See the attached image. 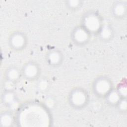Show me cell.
Wrapping results in <instances>:
<instances>
[{"label":"cell","instance_id":"1","mask_svg":"<svg viewBox=\"0 0 127 127\" xmlns=\"http://www.w3.org/2000/svg\"><path fill=\"white\" fill-rule=\"evenodd\" d=\"M104 23L101 14L95 10L90 9L86 11L82 15L80 25L92 35L97 36Z\"/></svg>","mask_w":127,"mask_h":127},{"label":"cell","instance_id":"2","mask_svg":"<svg viewBox=\"0 0 127 127\" xmlns=\"http://www.w3.org/2000/svg\"><path fill=\"white\" fill-rule=\"evenodd\" d=\"M67 102L71 108L76 110H81L88 106L90 102L88 92L81 87H75L69 92Z\"/></svg>","mask_w":127,"mask_h":127},{"label":"cell","instance_id":"3","mask_svg":"<svg viewBox=\"0 0 127 127\" xmlns=\"http://www.w3.org/2000/svg\"><path fill=\"white\" fill-rule=\"evenodd\" d=\"M114 88L112 79L106 75H101L96 77L91 85L93 94L100 99H104Z\"/></svg>","mask_w":127,"mask_h":127},{"label":"cell","instance_id":"4","mask_svg":"<svg viewBox=\"0 0 127 127\" xmlns=\"http://www.w3.org/2000/svg\"><path fill=\"white\" fill-rule=\"evenodd\" d=\"M7 43L9 48L15 52H20L24 50L28 45L27 34L21 30H15L8 36Z\"/></svg>","mask_w":127,"mask_h":127},{"label":"cell","instance_id":"5","mask_svg":"<svg viewBox=\"0 0 127 127\" xmlns=\"http://www.w3.org/2000/svg\"><path fill=\"white\" fill-rule=\"evenodd\" d=\"M22 77L28 81L37 80L41 76L42 68L36 61L29 60L25 63L21 68Z\"/></svg>","mask_w":127,"mask_h":127},{"label":"cell","instance_id":"6","mask_svg":"<svg viewBox=\"0 0 127 127\" xmlns=\"http://www.w3.org/2000/svg\"><path fill=\"white\" fill-rule=\"evenodd\" d=\"M92 35L83 26L79 25L74 27L70 32V38L73 43L78 47H83L89 43Z\"/></svg>","mask_w":127,"mask_h":127},{"label":"cell","instance_id":"7","mask_svg":"<svg viewBox=\"0 0 127 127\" xmlns=\"http://www.w3.org/2000/svg\"><path fill=\"white\" fill-rule=\"evenodd\" d=\"M0 100L2 104L8 110L13 111L20 107V100L14 90H3Z\"/></svg>","mask_w":127,"mask_h":127},{"label":"cell","instance_id":"8","mask_svg":"<svg viewBox=\"0 0 127 127\" xmlns=\"http://www.w3.org/2000/svg\"><path fill=\"white\" fill-rule=\"evenodd\" d=\"M64 61V55L58 49H51L47 52L45 55V61L47 65L52 68L60 66Z\"/></svg>","mask_w":127,"mask_h":127},{"label":"cell","instance_id":"9","mask_svg":"<svg viewBox=\"0 0 127 127\" xmlns=\"http://www.w3.org/2000/svg\"><path fill=\"white\" fill-rule=\"evenodd\" d=\"M111 13L116 19H124L127 14V2L125 0L114 1L111 6Z\"/></svg>","mask_w":127,"mask_h":127},{"label":"cell","instance_id":"10","mask_svg":"<svg viewBox=\"0 0 127 127\" xmlns=\"http://www.w3.org/2000/svg\"><path fill=\"white\" fill-rule=\"evenodd\" d=\"M22 77L21 68L16 65L8 66L3 73V80L16 84Z\"/></svg>","mask_w":127,"mask_h":127},{"label":"cell","instance_id":"11","mask_svg":"<svg viewBox=\"0 0 127 127\" xmlns=\"http://www.w3.org/2000/svg\"><path fill=\"white\" fill-rule=\"evenodd\" d=\"M115 31L113 26L109 23H104L96 36L100 41L108 42L113 39Z\"/></svg>","mask_w":127,"mask_h":127},{"label":"cell","instance_id":"12","mask_svg":"<svg viewBox=\"0 0 127 127\" xmlns=\"http://www.w3.org/2000/svg\"><path fill=\"white\" fill-rule=\"evenodd\" d=\"M15 123V116L13 111L6 110L0 113V126L1 127H9L12 126Z\"/></svg>","mask_w":127,"mask_h":127},{"label":"cell","instance_id":"13","mask_svg":"<svg viewBox=\"0 0 127 127\" xmlns=\"http://www.w3.org/2000/svg\"><path fill=\"white\" fill-rule=\"evenodd\" d=\"M122 97L116 88H114L104 99L106 103L110 107L115 108Z\"/></svg>","mask_w":127,"mask_h":127},{"label":"cell","instance_id":"14","mask_svg":"<svg viewBox=\"0 0 127 127\" xmlns=\"http://www.w3.org/2000/svg\"><path fill=\"white\" fill-rule=\"evenodd\" d=\"M83 4L84 1L81 0H70L64 1V5L66 8L71 11H76L80 9Z\"/></svg>","mask_w":127,"mask_h":127},{"label":"cell","instance_id":"15","mask_svg":"<svg viewBox=\"0 0 127 127\" xmlns=\"http://www.w3.org/2000/svg\"><path fill=\"white\" fill-rule=\"evenodd\" d=\"M127 98H122L116 105L115 108L121 114H126L127 110Z\"/></svg>","mask_w":127,"mask_h":127},{"label":"cell","instance_id":"16","mask_svg":"<svg viewBox=\"0 0 127 127\" xmlns=\"http://www.w3.org/2000/svg\"><path fill=\"white\" fill-rule=\"evenodd\" d=\"M115 88L122 97L127 98V89L126 82H124L123 81L119 83L117 87Z\"/></svg>","mask_w":127,"mask_h":127},{"label":"cell","instance_id":"17","mask_svg":"<svg viewBox=\"0 0 127 127\" xmlns=\"http://www.w3.org/2000/svg\"><path fill=\"white\" fill-rule=\"evenodd\" d=\"M49 86V82L47 79L43 78L39 82L37 85L38 89L40 91V92H44L47 89Z\"/></svg>","mask_w":127,"mask_h":127}]
</instances>
